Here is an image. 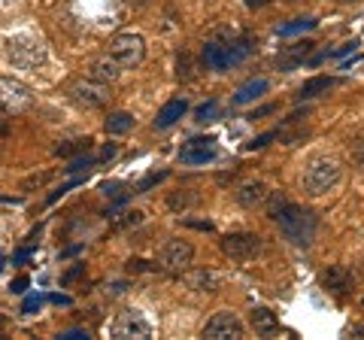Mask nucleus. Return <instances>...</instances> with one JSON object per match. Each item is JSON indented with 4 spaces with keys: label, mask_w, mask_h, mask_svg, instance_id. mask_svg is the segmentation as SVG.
Returning <instances> with one entry per match:
<instances>
[{
    "label": "nucleus",
    "mask_w": 364,
    "mask_h": 340,
    "mask_svg": "<svg viewBox=\"0 0 364 340\" xmlns=\"http://www.w3.org/2000/svg\"><path fill=\"white\" fill-rule=\"evenodd\" d=\"M203 337H210V340H240L243 337V322L228 310L215 313L207 322V328H203Z\"/></svg>",
    "instance_id": "obj_10"
},
{
    "label": "nucleus",
    "mask_w": 364,
    "mask_h": 340,
    "mask_svg": "<svg viewBox=\"0 0 364 340\" xmlns=\"http://www.w3.org/2000/svg\"><path fill=\"white\" fill-rule=\"evenodd\" d=\"M49 179H52V174H49V170H46V174H37V176H28V179H25V183H21V188H25V191H31V188H40L43 183H49Z\"/></svg>",
    "instance_id": "obj_28"
},
{
    "label": "nucleus",
    "mask_w": 364,
    "mask_h": 340,
    "mask_svg": "<svg viewBox=\"0 0 364 340\" xmlns=\"http://www.w3.org/2000/svg\"><path fill=\"white\" fill-rule=\"evenodd\" d=\"M310 28H316V21H313V18H294L291 25L279 28V33H282V37H289V33H298V31H310Z\"/></svg>",
    "instance_id": "obj_27"
},
{
    "label": "nucleus",
    "mask_w": 364,
    "mask_h": 340,
    "mask_svg": "<svg viewBox=\"0 0 364 340\" xmlns=\"http://www.w3.org/2000/svg\"><path fill=\"white\" fill-rule=\"evenodd\" d=\"M215 155H219V149H215L213 137H191L188 143H182L179 161L182 164H210V161H215Z\"/></svg>",
    "instance_id": "obj_11"
},
{
    "label": "nucleus",
    "mask_w": 364,
    "mask_h": 340,
    "mask_svg": "<svg viewBox=\"0 0 364 340\" xmlns=\"http://www.w3.org/2000/svg\"><path fill=\"white\" fill-rule=\"evenodd\" d=\"M222 249H225V255L237 258V262H249V258H255L261 253V237L249 234V231L228 234V237H222Z\"/></svg>",
    "instance_id": "obj_8"
},
{
    "label": "nucleus",
    "mask_w": 364,
    "mask_h": 340,
    "mask_svg": "<svg viewBox=\"0 0 364 340\" xmlns=\"http://www.w3.org/2000/svg\"><path fill=\"white\" fill-rule=\"evenodd\" d=\"M188 286L198 292H215L219 289V277H215L213 270H198V274L188 277Z\"/></svg>",
    "instance_id": "obj_22"
},
{
    "label": "nucleus",
    "mask_w": 364,
    "mask_h": 340,
    "mask_svg": "<svg viewBox=\"0 0 364 340\" xmlns=\"http://www.w3.org/2000/svg\"><path fill=\"white\" fill-rule=\"evenodd\" d=\"M182 116H186V104H182V100H170V104H164V107H161V112H158V119H155V131L170 128V124H176Z\"/></svg>",
    "instance_id": "obj_17"
},
{
    "label": "nucleus",
    "mask_w": 364,
    "mask_h": 340,
    "mask_svg": "<svg viewBox=\"0 0 364 340\" xmlns=\"http://www.w3.org/2000/svg\"><path fill=\"white\" fill-rule=\"evenodd\" d=\"M198 203V195H191V191H176V195H170V210H188Z\"/></svg>",
    "instance_id": "obj_24"
},
{
    "label": "nucleus",
    "mask_w": 364,
    "mask_h": 340,
    "mask_svg": "<svg viewBox=\"0 0 364 340\" xmlns=\"http://www.w3.org/2000/svg\"><path fill=\"white\" fill-rule=\"evenodd\" d=\"M104 128H107V134H116V137H119V134H128L134 128V116H131V112H112Z\"/></svg>",
    "instance_id": "obj_21"
},
{
    "label": "nucleus",
    "mask_w": 364,
    "mask_h": 340,
    "mask_svg": "<svg viewBox=\"0 0 364 340\" xmlns=\"http://www.w3.org/2000/svg\"><path fill=\"white\" fill-rule=\"evenodd\" d=\"M340 4H349V0H340Z\"/></svg>",
    "instance_id": "obj_37"
},
{
    "label": "nucleus",
    "mask_w": 364,
    "mask_h": 340,
    "mask_svg": "<svg viewBox=\"0 0 364 340\" xmlns=\"http://www.w3.org/2000/svg\"><path fill=\"white\" fill-rule=\"evenodd\" d=\"M4 134H6V119H0V140H4Z\"/></svg>",
    "instance_id": "obj_35"
},
{
    "label": "nucleus",
    "mask_w": 364,
    "mask_h": 340,
    "mask_svg": "<svg viewBox=\"0 0 364 340\" xmlns=\"http://www.w3.org/2000/svg\"><path fill=\"white\" fill-rule=\"evenodd\" d=\"M88 149H91V140H88V137H79V140L58 143V146H55V155H61V158H73V155L88 152Z\"/></svg>",
    "instance_id": "obj_23"
},
{
    "label": "nucleus",
    "mask_w": 364,
    "mask_h": 340,
    "mask_svg": "<svg viewBox=\"0 0 364 340\" xmlns=\"http://www.w3.org/2000/svg\"><path fill=\"white\" fill-rule=\"evenodd\" d=\"M109 55L119 61V67H136L146 55V43L140 33H119L109 43Z\"/></svg>",
    "instance_id": "obj_5"
},
{
    "label": "nucleus",
    "mask_w": 364,
    "mask_h": 340,
    "mask_svg": "<svg viewBox=\"0 0 364 340\" xmlns=\"http://www.w3.org/2000/svg\"><path fill=\"white\" fill-rule=\"evenodd\" d=\"M273 137H277V131H270V134H261V137L255 143H249V149H261V146H267Z\"/></svg>",
    "instance_id": "obj_30"
},
{
    "label": "nucleus",
    "mask_w": 364,
    "mask_h": 340,
    "mask_svg": "<svg viewBox=\"0 0 364 340\" xmlns=\"http://www.w3.org/2000/svg\"><path fill=\"white\" fill-rule=\"evenodd\" d=\"M6 58L13 61V67H21V70H37V67L46 64V46L37 37L18 33V37L6 40Z\"/></svg>",
    "instance_id": "obj_4"
},
{
    "label": "nucleus",
    "mask_w": 364,
    "mask_h": 340,
    "mask_svg": "<svg viewBox=\"0 0 364 340\" xmlns=\"http://www.w3.org/2000/svg\"><path fill=\"white\" fill-rule=\"evenodd\" d=\"M104 195H119V183H107L104 186Z\"/></svg>",
    "instance_id": "obj_32"
},
{
    "label": "nucleus",
    "mask_w": 364,
    "mask_h": 340,
    "mask_svg": "<svg viewBox=\"0 0 364 340\" xmlns=\"http://www.w3.org/2000/svg\"><path fill=\"white\" fill-rule=\"evenodd\" d=\"M67 95H70L73 104L85 107V110H100L107 104V88L97 83V79H91V83H85V79H76V83H70V88H67Z\"/></svg>",
    "instance_id": "obj_7"
},
{
    "label": "nucleus",
    "mask_w": 364,
    "mask_h": 340,
    "mask_svg": "<svg viewBox=\"0 0 364 340\" xmlns=\"http://www.w3.org/2000/svg\"><path fill=\"white\" fill-rule=\"evenodd\" d=\"M119 73H122V67L112 55H107V58H95L88 64V76L97 79V83H116Z\"/></svg>",
    "instance_id": "obj_14"
},
{
    "label": "nucleus",
    "mask_w": 364,
    "mask_h": 340,
    "mask_svg": "<svg viewBox=\"0 0 364 340\" xmlns=\"http://www.w3.org/2000/svg\"><path fill=\"white\" fill-rule=\"evenodd\" d=\"M33 104V95L25 83L18 79H0V107L6 112H21Z\"/></svg>",
    "instance_id": "obj_9"
},
{
    "label": "nucleus",
    "mask_w": 364,
    "mask_h": 340,
    "mask_svg": "<svg viewBox=\"0 0 364 340\" xmlns=\"http://www.w3.org/2000/svg\"><path fill=\"white\" fill-rule=\"evenodd\" d=\"M270 88V83L267 79H252V83H246V85H240L237 88V95H234V104H249V100H255V97H261Z\"/></svg>",
    "instance_id": "obj_20"
},
{
    "label": "nucleus",
    "mask_w": 364,
    "mask_h": 340,
    "mask_svg": "<svg viewBox=\"0 0 364 340\" xmlns=\"http://www.w3.org/2000/svg\"><path fill=\"white\" fill-rule=\"evenodd\" d=\"M140 222H143V213H140V210H131V213H124L122 219H116V225H112V228L124 231V228H131V225H140Z\"/></svg>",
    "instance_id": "obj_26"
},
{
    "label": "nucleus",
    "mask_w": 364,
    "mask_h": 340,
    "mask_svg": "<svg viewBox=\"0 0 364 340\" xmlns=\"http://www.w3.org/2000/svg\"><path fill=\"white\" fill-rule=\"evenodd\" d=\"M25 286H28V280L21 277V280H16V289H13V292H25Z\"/></svg>",
    "instance_id": "obj_33"
},
{
    "label": "nucleus",
    "mask_w": 364,
    "mask_h": 340,
    "mask_svg": "<svg viewBox=\"0 0 364 340\" xmlns=\"http://www.w3.org/2000/svg\"><path fill=\"white\" fill-rule=\"evenodd\" d=\"M340 183V161L331 155H316L304 167V191L306 195H325Z\"/></svg>",
    "instance_id": "obj_3"
},
{
    "label": "nucleus",
    "mask_w": 364,
    "mask_h": 340,
    "mask_svg": "<svg viewBox=\"0 0 364 340\" xmlns=\"http://www.w3.org/2000/svg\"><path fill=\"white\" fill-rule=\"evenodd\" d=\"M237 201H240L246 210L264 207V203H267V188L261 186V183H246V186L237 188Z\"/></svg>",
    "instance_id": "obj_16"
},
{
    "label": "nucleus",
    "mask_w": 364,
    "mask_h": 340,
    "mask_svg": "<svg viewBox=\"0 0 364 340\" xmlns=\"http://www.w3.org/2000/svg\"><path fill=\"white\" fill-rule=\"evenodd\" d=\"M273 222L279 225V231L289 237L294 246H310L316 240V231H318V219L313 216L310 210L298 207V203H282L279 213L273 216Z\"/></svg>",
    "instance_id": "obj_1"
},
{
    "label": "nucleus",
    "mask_w": 364,
    "mask_h": 340,
    "mask_svg": "<svg viewBox=\"0 0 364 340\" xmlns=\"http://www.w3.org/2000/svg\"><path fill=\"white\" fill-rule=\"evenodd\" d=\"M252 40L249 37H215L210 40L207 46H203V64L210 67V70H228V67L246 61L249 55H252Z\"/></svg>",
    "instance_id": "obj_2"
},
{
    "label": "nucleus",
    "mask_w": 364,
    "mask_h": 340,
    "mask_svg": "<svg viewBox=\"0 0 364 340\" xmlns=\"http://www.w3.org/2000/svg\"><path fill=\"white\" fill-rule=\"evenodd\" d=\"M310 49H313V43H294V46H286L277 55V67L279 70H294V67L310 55Z\"/></svg>",
    "instance_id": "obj_15"
},
{
    "label": "nucleus",
    "mask_w": 364,
    "mask_h": 340,
    "mask_svg": "<svg viewBox=\"0 0 364 340\" xmlns=\"http://www.w3.org/2000/svg\"><path fill=\"white\" fill-rule=\"evenodd\" d=\"M0 267H4V255H0Z\"/></svg>",
    "instance_id": "obj_36"
},
{
    "label": "nucleus",
    "mask_w": 364,
    "mask_h": 340,
    "mask_svg": "<svg viewBox=\"0 0 364 340\" xmlns=\"http://www.w3.org/2000/svg\"><path fill=\"white\" fill-rule=\"evenodd\" d=\"M243 4H246L249 9H261V6H267L270 0H243Z\"/></svg>",
    "instance_id": "obj_31"
},
{
    "label": "nucleus",
    "mask_w": 364,
    "mask_h": 340,
    "mask_svg": "<svg viewBox=\"0 0 364 340\" xmlns=\"http://www.w3.org/2000/svg\"><path fill=\"white\" fill-rule=\"evenodd\" d=\"M158 262H161L158 267L167 270V274H182V270H188V265L195 262V249H191L188 240H167Z\"/></svg>",
    "instance_id": "obj_6"
},
{
    "label": "nucleus",
    "mask_w": 364,
    "mask_h": 340,
    "mask_svg": "<svg viewBox=\"0 0 364 340\" xmlns=\"http://www.w3.org/2000/svg\"><path fill=\"white\" fill-rule=\"evenodd\" d=\"M249 322H252V328L258 334H270V331H277L279 328V319L267 307H255L252 313H249Z\"/></svg>",
    "instance_id": "obj_18"
},
{
    "label": "nucleus",
    "mask_w": 364,
    "mask_h": 340,
    "mask_svg": "<svg viewBox=\"0 0 364 340\" xmlns=\"http://www.w3.org/2000/svg\"><path fill=\"white\" fill-rule=\"evenodd\" d=\"M222 112V107H219V100H210V104H203V107H198V112H195V119L200 122V124H207V122H213L215 116Z\"/></svg>",
    "instance_id": "obj_25"
},
{
    "label": "nucleus",
    "mask_w": 364,
    "mask_h": 340,
    "mask_svg": "<svg viewBox=\"0 0 364 340\" xmlns=\"http://www.w3.org/2000/svg\"><path fill=\"white\" fill-rule=\"evenodd\" d=\"M322 286L328 292H334V294H346L352 289V274H349V267L343 265H334V267H328L325 274H322Z\"/></svg>",
    "instance_id": "obj_13"
},
{
    "label": "nucleus",
    "mask_w": 364,
    "mask_h": 340,
    "mask_svg": "<svg viewBox=\"0 0 364 340\" xmlns=\"http://www.w3.org/2000/svg\"><path fill=\"white\" fill-rule=\"evenodd\" d=\"M149 331H152L149 322L136 310H124L116 316V322H112V337H122V340H128V337L143 340V337H149Z\"/></svg>",
    "instance_id": "obj_12"
},
{
    "label": "nucleus",
    "mask_w": 364,
    "mask_h": 340,
    "mask_svg": "<svg viewBox=\"0 0 364 340\" xmlns=\"http://www.w3.org/2000/svg\"><path fill=\"white\" fill-rule=\"evenodd\" d=\"M146 267H149L146 262H131V270H146Z\"/></svg>",
    "instance_id": "obj_34"
},
{
    "label": "nucleus",
    "mask_w": 364,
    "mask_h": 340,
    "mask_svg": "<svg viewBox=\"0 0 364 340\" xmlns=\"http://www.w3.org/2000/svg\"><path fill=\"white\" fill-rule=\"evenodd\" d=\"M176 76H179V79H188V76H191V61H188V55H182V58H179Z\"/></svg>",
    "instance_id": "obj_29"
},
{
    "label": "nucleus",
    "mask_w": 364,
    "mask_h": 340,
    "mask_svg": "<svg viewBox=\"0 0 364 340\" xmlns=\"http://www.w3.org/2000/svg\"><path fill=\"white\" fill-rule=\"evenodd\" d=\"M334 85H337V79L316 76V79H310V83H304V88L298 92V97H301V100H313V97H318V95H328Z\"/></svg>",
    "instance_id": "obj_19"
}]
</instances>
